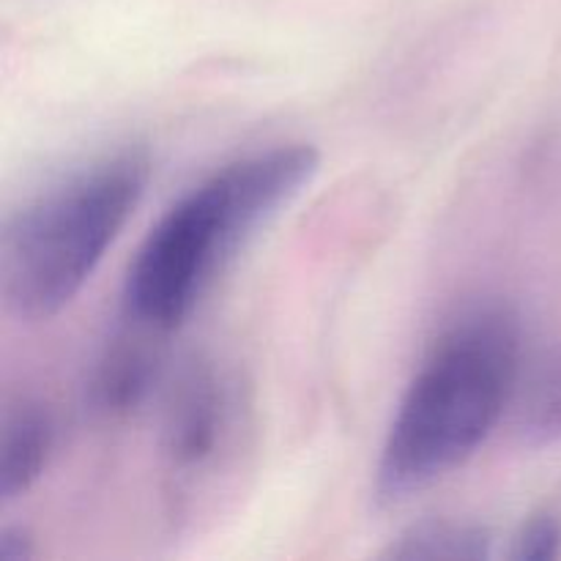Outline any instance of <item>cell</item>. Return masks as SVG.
<instances>
[{
	"label": "cell",
	"mask_w": 561,
	"mask_h": 561,
	"mask_svg": "<svg viewBox=\"0 0 561 561\" xmlns=\"http://www.w3.org/2000/svg\"><path fill=\"white\" fill-rule=\"evenodd\" d=\"M520 323L502 305L463 312L411 378L383 438L376 493L405 502L453 474L485 444L513 405Z\"/></svg>",
	"instance_id": "6da1fadb"
},
{
	"label": "cell",
	"mask_w": 561,
	"mask_h": 561,
	"mask_svg": "<svg viewBox=\"0 0 561 561\" xmlns=\"http://www.w3.org/2000/svg\"><path fill=\"white\" fill-rule=\"evenodd\" d=\"M312 146L250 153L181 197L148 233L126 277V307L151 329L181 327L241 244L318 173Z\"/></svg>",
	"instance_id": "7a4b0ae2"
},
{
	"label": "cell",
	"mask_w": 561,
	"mask_h": 561,
	"mask_svg": "<svg viewBox=\"0 0 561 561\" xmlns=\"http://www.w3.org/2000/svg\"><path fill=\"white\" fill-rule=\"evenodd\" d=\"M151 162L121 151L77 170L9 222L0 255L3 299L25 321H47L75 301L140 206Z\"/></svg>",
	"instance_id": "3957f363"
},
{
	"label": "cell",
	"mask_w": 561,
	"mask_h": 561,
	"mask_svg": "<svg viewBox=\"0 0 561 561\" xmlns=\"http://www.w3.org/2000/svg\"><path fill=\"white\" fill-rule=\"evenodd\" d=\"M241 425V400L236 389L208 367L192 370L175 389L164 422V458L170 474L195 482L219 466Z\"/></svg>",
	"instance_id": "277c9868"
},
{
	"label": "cell",
	"mask_w": 561,
	"mask_h": 561,
	"mask_svg": "<svg viewBox=\"0 0 561 561\" xmlns=\"http://www.w3.org/2000/svg\"><path fill=\"white\" fill-rule=\"evenodd\" d=\"M55 425L42 405L22 403L5 414L0 438V496L3 502L25 496L49 463Z\"/></svg>",
	"instance_id": "5b68a950"
},
{
	"label": "cell",
	"mask_w": 561,
	"mask_h": 561,
	"mask_svg": "<svg viewBox=\"0 0 561 561\" xmlns=\"http://www.w3.org/2000/svg\"><path fill=\"white\" fill-rule=\"evenodd\" d=\"M510 409L526 447L546 449L561 442V348L540 356L526 376L520 373Z\"/></svg>",
	"instance_id": "8992f818"
},
{
	"label": "cell",
	"mask_w": 561,
	"mask_h": 561,
	"mask_svg": "<svg viewBox=\"0 0 561 561\" xmlns=\"http://www.w3.org/2000/svg\"><path fill=\"white\" fill-rule=\"evenodd\" d=\"M491 531L466 520H425L405 529L383 553L398 561H480L491 557Z\"/></svg>",
	"instance_id": "52a82bcc"
},
{
	"label": "cell",
	"mask_w": 561,
	"mask_h": 561,
	"mask_svg": "<svg viewBox=\"0 0 561 561\" xmlns=\"http://www.w3.org/2000/svg\"><path fill=\"white\" fill-rule=\"evenodd\" d=\"M153 383V362L142 348L118 345L99 362L88 400L104 416H124L146 400Z\"/></svg>",
	"instance_id": "ba28073f"
},
{
	"label": "cell",
	"mask_w": 561,
	"mask_h": 561,
	"mask_svg": "<svg viewBox=\"0 0 561 561\" xmlns=\"http://www.w3.org/2000/svg\"><path fill=\"white\" fill-rule=\"evenodd\" d=\"M561 557V520L557 515H537L520 526L513 540L510 559L515 561H551Z\"/></svg>",
	"instance_id": "9c48e42d"
},
{
	"label": "cell",
	"mask_w": 561,
	"mask_h": 561,
	"mask_svg": "<svg viewBox=\"0 0 561 561\" xmlns=\"http://www.w3.org/2000/svg\"><path fill=\"white\" fill-rule=\"evenodd\" d=\"M33 557H36V548L27 531L14 529V526L0 531V561H31Z\"/></svg>",
	"instance_id": "30bf717a"
}]
</instances>
